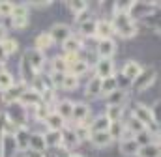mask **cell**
I'll return each mask as SVG.
<instances>
[{
    "mask_svg": "<svg viewBox=\"0 0 161 157\" xmlns=\"http://www.w3.org/2000/svg\"><path fill=\"white\" fill-rule=\"evenodd\" d=\"M152 9H154V2H131V8L127 13L131 19H141V17L150 15Z\"/></svg>",
    "mask_w": 161,
    "mask_h": 157,
    "instance_id": "obj_4",
    "label": "cell"
},
{
    "mask_svg": "<svg viewBox=\"0 0 161 157\" xmlns=\"http://www.w3.org/2000/svg\"><path fill=\"white\" fill-rule=\"evenodd\" d=\"M114 34V28H113V23L107 21V19H101L97 21V26H96V38L101 39H111V36Z\"/></svg>",
    "mask_w": 161,
    "mask_h": 157,
    "instance_id": "obj_11",
    "label": "cell"
},
{
    "mask_svg": "<svg viewBox=\"0 0 161 157\" xmlns=\"http://www.w3.org/2000/svg\"><path fill=\"white\" fill-rule=\"evenodd\" d=\"M77 86H79V78L75 77V75H71V73H66L64 82H62V88L64 90H75Z\"/></svg>",
    "mask_w": 161,
    "mask_h": 157,
    "instance_id": "obj_37",
    "label": "cell"
},
{
    "mask_svg": "<svg viewBox=\"0 0 161 157\" xmlns=\"http://www.w3.org/2000/svg\"><path fill=\"white\" fill-rule=\"evenodd\" d=\"M0 157H4V152H2V138H0Z\"/></svg>",
    "mask_w": 161,
    "mask_h": 157,
    "instance_id": "obj_48",
    "label": "cell"
},
{
    "mask_svg": "<svg viewBox=\"0 0 161 157\" xmlns=\"http://www.w3.org/2000/svg\"><path fill=\"white\" fill-rule=\"evenodd\" d=\"M118 148H120V154H124V155H139L141 144L135 138H131V140H122Z\"/></svg>",
    "mask_w": 161,
    "mask_h": 157,
    "instance_id": "obj_18",
    "label": "cell"
},
{
    "mask_svg": "<svg viewBox=\"0 0 161 157\" xmlns=\"http://www.w3.org/2000/svg\"><path fill=\"white\" fill-rule=\"evenodd\" d=\"M109 127H111V122H109V118L105 116V114H101V116H97L92 123H90V133H101V131H109Z\"/></svg>",
    "mask_w": 161,
    "mask_h": 157,
    "instance_id": "obj_21",
    "label": "cell"
},
{
    "mask_svg": "<svg viewBox=\"0 0 161 157\" xmlns=\"http://www.w3.org/2000/svg\"><path fill=\"white\" fill-rule=\"evenodd\" d=\"M0 47L4 49V52H6V54H13V52L17 51V41H15V39H11V38H6L2 43H0Z\"/></svg>",
    "mask_w": 161,
    "mask_h": 157,
    "instance_id": "obj_38",
    "label": "cell"
},
{
    "mask_svg": "<svg viewBox=\"0 0 161 157\" xmlns=\"http://www.w3.org/2000/svg\"><path fill=\"white\" fill-rule=\"evenodd\" d=\"M64 77H66V73H53V75H51V84H53V86H60V88H62Z\"/></svg>",
    "mask_w": 161,
    "mask_h": 157,
    "instance_id": "obj_43",
    "label": "cell"
},
{
    "mask_svg": "<svg viewBox=\"0 0 161 157\" xmlns=\"http://www.w3.org/2000/svg\"><path fill=\"white\" fill-rule=\"evenodd\" d=\"M125 99H127L125 90H116V92H113V94H109V95L105 97V101H107L109 107H111V105H114V107H122V105L125 103Z\"/></svg>",
    "mask_w": 161,
    "mask_h": 157,
    "instance_id": "obj_23",
    "label": "cell"
},
{
    "mask_svg": "<svg viewBox=\"0 0 161 157\" xmlns=\"http://www.w3.org/2000/svg\"><path fill=\"white\" fill-rule=\"evenodd\" d=\"M43 137H45L47 148H56L62 144V131H47Z\"/></svg>",
    "mask_w": 161,
    "mask_h": 157,
    "instance_id": "obj_26",
    "label": "cell"
},
{
    "mask_svg": "<svg viewBox=\"0 0 161 157\" xmlns=\"http://www.w3.org/2000/svg\"><path fill=\"white\" fill-rule=\"evenodd\" d=\"M6 56H8V54H6V52H4V49L0 47V62H4V60H6Z\"/></svg>",
    "mask_w": 161,
    "mask_h": 157,
    "instance_id": "obj_47",
    "label": "cell"
},
{
    "mask_svg": "<svg viewBox=\"0 0 161 157\" xmlns=\"http://www.w3.org/2000/svg\"><path fill=\"white\" fill-rule=\"evenodd\" d=\"M21 77H23V84H32V82L36 80V69L30 66L26 54H25L23 60H21Z\"/></svg>",
    "mask_w": 161,
    "mask_h": 157,
    "instance_id": "obj_10",
    "label": "cell"
},
{
    "mask_svg": "<svg viewBox=\"0 0 161 157\" xmlns=\"http://www.w3.org/2000/svg\"><path fill=\"white\" fill-rule=\"evenodd\" d=\"M58 116H62L64 120H71L73 114V103L69 99H64V101H58L56 103V111H54Z\"/></svg>",
    "mask_w": 161,
    "mask_h": 157,
    "instance_id": "obj_19",
    "label": "cell"
},
{
    "mask_svg": "<svg viewBox=\"0 0 161 157\" xmlns=\"http://www.w3.org/2000/svg\"><path fill=\"white\" fill-rule=\"evenodd\" d=\"M133 118H137L144 127H146V131H152L156 137L159 135V125L156 123V120H154V114H152V109L150 107H146V105H142V103H137L135 107H133Z\"/></svg>",
    "mask_w": 161,
    "mask_h": 157,
    "instance_id": "obj_2",
    "label": "cell"
},
{
    "mask_svg": "<svg viewBox=\"0 0 161 157\" xmlns=\"http://www.w3.org/2000/svg\"><path fill=\"white\" fill-rule=\"evenodd\" d=\"M49 34H51V38H53V43H64L66 39L71 36V30H69L68 24H64V23H56V24L49 30Z\"/></svg>",
    "mask_w": 161,
    "mask_h": 157,
    "instance_id": "obj_7",
    "label": "cell"
},
{
    "mask_svg": "<svg viewBox=\"0 0 161 157\" xmlns=\"http://www.w3.org/2000/svg\"><path fill=\"white\" fill-rule=\"evenodd\" d=\"M11 86H13V77H11V73L0 71V90L6 92V90H9Z\"/></svg>",
    "mask_w": 161,
    "mask_h": 157,
    "instance_id": "obj_35",
    "label": "cell"
},
{
    "mask_svg": "<svg viewBox=\"0 0 161 157\" xmlns=\"http://www.w3.org/2000/svg\"><path fill=\"white\" fill-rule=\"evenodd\" d=\"M124 129H125V123H122V122H113L111 123V127H109V133H111V137H113V140H120L122 133H124Z\"/></svg>",
    "mask_w": 161,
    "mask_h": 157,
    "instance_id": "obj_34",
    "label": "cell"
},
{
    "mask_svg": "<svg viewBox=\"0 0 161 157\" xmlns=\"http://www.w3.org/2000/svg\"><path fill=\"white\" fill-rule=\"evenodd\" d=\"M90 114V107L84 105V103H77L73 105V114H71V120H75L77 123H84V120Z\"/></svg>",
    "mask_w": 161,
    "mask_h": 157,
    "instance_id": "obj_20",
    "label": "cell"
},
{
    "mask_svg": "<svg viewBox=\"0 0 161 157\" xmlns=\"http://www.w3.org/2000/svg\"><path fill=\"white\" fill-rule=\"evenodd\" d=\"M25 157H45V155L40 154V152H32V150H30V152H26V154H25Z\"/></svg>",
    "mask_w": 161,
    "mask_h": 157,
    "instance_id": "obj_45",
    "label": "cell"
},
{
    "mask_svg": "<svg viewBox=\"0 0 161 157\" xmlns=\"http://www.w3.org/2000/svg\"><path fill=\"white\" fill-rule=\"evenodd\" d=\"M96 77H99L101 80L114 77V64H113V60H97V64H96Z\"/></svg>",
    "mask_w": 161,
    "mask_h": 157,
    "instance_id": "obj_8",
    "label": "cell"
},
{
    "mask_svg": "<svg viewBox=\"0 0 161 157\" xmlns=\"http://www.w3.org/2000/svg\"><path fill=\"white\" fill-rule=\"evenodd\" d=\"M99 94H101V78L99 77L90 78V82L86 84V95L88 97H96Z\"/></svg>",
    "mask_w": 161,
    "mask_h": 157,
    "instance_id": "obj_29",
    "label": "cell"
},
{
    "mask_svg": "<svg viewBox=\"0 0 161 157\" xmlns=\"http://www.w3.org/2000/svg\"><path fill=\"white\" fill-rule=\"evenodd\" d=\"M26 58H28L30 66L36 69V73L40 71L41 68H43V64H45V52H41V51H38V49L28 51V52H26Z\"/></svg>",
    "mask_w": 161,
    "mask_h": 157,
    "instance_id": "obj_15",
    "label": "cell"
},
{
    "mask_svg": "<svg viewBox=\"0 0 161 157\" xmlns=\"http://www.w3.org/2000/svg\"><path fill=\"white\" fill-rule=\"evenodd\" d=\"M116 90H118V78L116 77H109L101 80V95L103 97H107L109 94H113Z\"/></svg>",
    "mask_w": 161,
    "mask_h": 157,
    "instance_id": "obj_25",
    "label": "cell"
},
{
    "mask_svg": "<svg viewBox=\"0 0 161 157\" xmlns=\"http://www.w3.org/2000/svg\"><path fill=\"white\" fill-rule=\"evenodd\" d=\"M26 92V84H13L9 90H6V92H2V101L4 103H8V105H11V103H19L21 101V97H23V94Z\"/></svg>",
    "mask_w": 161,
    "mask_h": 157,
    "instance_id": "obj_5",
    "label": "cell"
},
{
    "mask_svg": "<svg viewBox=\"0 0 161 157\" xmlns=\"http://www.w3.org/2000/svg\"><path fill=\"white\" fill-rule=\"evenodd\" d=\"M11 17H28V8H26L25 4L15 6V8H13V13H11ZM11 17H9V19H11Z\"/></svg>",
    "mask_w": 161,
    "mask_h": 157,
    "instance_id": "obj_40",
    "label": "cell"
},
{
    "mask_svg": "<svg viewBox=\"0 0 161 157\" xmlns=\"http://www.w3.org/2000/svg\"><path fill=\"white\" fill-rule=\"evenodd\" d=\"M90 142L96 148H107L113 142V137L109 131H101V133H90Z\"/></svg>",
    "mask_w": 161,
    "mask_h": 157,
    "instance_id": "obj_13",
    "label": "cell"
},
{
    "mask_svg": "<svg viewBox=\"0 0 161 157\" xmlns=\"http://www.w3.org/2000/svg\"><path fill=\"white\" fill-rule=\"evenodd\" d=\"M13 8H15V4H11V2H8V0L0 2V17H11Z\"/></svg>",
    "mask_w": 161,
    "mask_h": 157,
    "instance_id": "obj_39",
    "label": "cell"
},
{
    "mask_svg": "<svg viewBox=\"0 0 161 157\" xmlns=\"http://www.w3.org/2000/svg\"><path fill=\"white\" fill-rule=\"evenodd\" d=\"M45 123H47L49 131H62V129L66 127V120H64L62 116H58L54 111L45 118Z\"/></svg>",
    "mask_w": 161,
    "mask_h": 157,
    "instance_id": "obj_17",
    "label": "cell"
},
{
    "mask_svg": "<svg viewBox=\"0 0 161 157\" xmlns=\"http://www.w3.org/2000/svg\"><path fill=\"white\" fill-rule=\"evenodd\" d=\"M122 114H124V109H122V107H114V105L107 107V112H105V116L109 118L111 123H113V122H120Z\"/></svg>",
    "mask_w": 161,
    "mask_h": 157,
    "instance_id": "obj_33",
    "label": "cell"
},
{
    "mask_svg": "<svg viewBox=\"0 0 161 157\" xmlns=\"http://www.w3.org/2000/svg\"><path fill=\"white\" fill-rule=\"evenodd\" d=\"M32 152H40L43 154L45 152V148H47V144H45V137L41 135V133H34V135H30V146H28Z\"/></svg>",
    "mask_w": 161,
    "mask_h": 157,
    "instance_id": "obj_24",
    "label": "cell"
},
{
    "mask_svg": "<svg viewBox=\"0 0 161 157\" xmlns=\"http://www.w3.org/2000/svg\"><path fill=\"white\" fill-rule=\"evenodd\" d=\"M114 34H118L120 38H133L137 34V26L135 21L129 17V13H122V11H114V17L111 19Z\"/></svg>",
    "mask_w": 161,
    "mask_h": 157,
    "instance_id": "obj_1",
    "label": "cell"
},
{
    "mask_svg": "<svg viewBox=\"0 0 161 157\" xmlns=\"http://www.w3.org/2000/svg\"><path fill=\"white\" fill-rule=\"evenodd\" d=\"M68 157H82V155H79V154H69Z\"/></svg>",
    "mask_w": 161,
    "mask_h": 157,
    "instance_id": "obj_49",
    "label": "cell"
},
{
    "mask_svg": "<svg viewBox=\"0 0 161 157\" xmlns=\"http://www.w3.org/2000/svg\"><path fill=\"white\" fill-rule=\"evenodd\" d=\"M11 24H13V28H26V24H28V17H11Z\"/></svg>",
    "mask_w": 161,
    "mask_h": 157,
    "instance_id": "obj_41",
    "label": "cell"
},
{
    "mask_svg": "<svg viewBox=\"0 0 161 157\" xmlns=\"http://www.w3.org/2000/svg\"><path fill=\"white\" fill-rule=\"evenodd\" d=\"M62 47H64V52L66 54H79V51L82 49V41H80L79 36H73L71 34L69 38L62 43Z\"/></svg>",
    "mask_w": 161,
    "mask_h": 157,
    "instance_id": "obj_14",
    "label": "cell"
},
{
    "mask_svg": "<svg viewBox=\"0 0 161 157\" xmlns=\"http://www.w3.org/2000/svg\"><path fill=\"white\" fill-rule=\"evenodd\" d=\"M15 144L21 152H26L30 146V133L26 131V127H19V131L15 133Z\"/></svg>",
    "mask_w": 161,
    "mask_h": 157,
    "instance_id": "obj_16",
    "label": "cell"
},
{
    "mask_svg": "<svg viewBox=\"0 0 161 157\" xmlns=\"http://www.w3.org/2000/svg\"><path fill=\"white\" fill-rule=\"evenodd\" d=\"M152 109V114H154V120H156V123L161 125V101H158L154 107H150Z\"/></svg>",
    "mask_w": 161,
    "mask_h": 157,
    "instance_id": "obj_42",
    "label": "cell"
},
{
    "mask_svg": "<svg viewBox=\"0 0 161 157\" xmlns=\"http://www.w3.org/2000/svg\"><path fill=\"white\" fill-rule=\"evenodd\" d=\"M0 71H4V69H2V62H0Z\"/></svg>",
    "mask_w": 161,
    "mask_h": 157,
    "instance_id": "obj_50",
    "label": "cell"
},
{
    "mask_svg": "<svg viewBox=\"0 0 161 157\" xmlns=\"http://www.w3.org/2000/svg\"><path fill=\"white\" fill-rule=\"evenodd\" d=\"M77 144H79V138H77L75 131L71 127H64L62 129V144L60 146L66 148V150H73Z\"/></svg>",
    "mask_w": 161,
    "mask_h": 157,
    "instance_id": "obj_12",
    "label": "cell"
},
{
    "mask_svg": "<svg viewBox=\"0 0 161 157\" xmlns=\"http://www.w3.org/2000/svg\"><path fill=\"white\" fill-rule=\"evenodd\" d=\"M30 4H32V6H36V8H47V6H51L53 2H51V0H45V2L40 0V2H30Z\"/></svg>",
    "mask_w": 161,
    "mask_h": 157,
    "instance_id": "obj_44",
    "label": "cell"
},
{
    "mask_svg": "<svg viewBox=\"0 0 161 157\" xmlns=\"http://www.w3.org/2000/svg\"><path fill=\"white\" fill-rule=\"evenodd\" d=\"M96 26H97V21H94V19H88V21L80 23V26H79L80 36H84V38L96 36Z\"/></svg>",
    "mask_w": 161,
    "mask_h": 157,
    "instance_id": "obj_27",
    "label": "cell"
},
{
    "mask_svg": "<svg viewBox=\"0 0 161 157\" xmlns=\"http://www.w3.org/2000/svg\"><path fill=\"white\" fill-rule=\"evenodd\" d=\"M154 78H156V69H152V68H150V69H142L141 75L131 82V86H133L135 92H144V90L154 82Z\"/></svg>",
    "mask_w": 161,
    "mask_h": 157,
    "instance_id": "obj_3",
    "label": "cell"
},
{
    "mask_svg": "<svg viewBox=\"0 0 161 157\" xmlns=\"http://www.w3.org/2000/svg\"><path fill=\"white\" fill-rule=\"evenodd\" d=\"M51 45H53V38H51L49 32H41V34H38V38H36V49H38V51L45 52Z\"/></svg>",
    "mask_w": 161,
    "mask_h": 157,
    "instance_id": "obj_28",
    "label": "cell"
},
{
    "mask_svg": "<svg viewBox=\"0 0 161 157\" xmlns=\"http://www.w3.org/2000/svg\"><path fill=\"white\" fill-rule=\"evenodd\" d=\"M68 6H69V9L75 13V15H80V13H84L86 9H88V2H84V0H75V2H68Z\"/></svg>",
    "mask_w": 161,
    "mask_h": 157,
    "instance_id": "obj_36",
    "label": "cell"
},
{
    "mask_svg": "<svg viewBox=\"0 0 161 157\" xmlns=\"http://www.w3.org/2000/svg\"><path fill=\"white\" fill-rule=\"evenodd\" d=\"M88 71V64L84 62V60H77L75 64H71L69 66V69H68V73H71V75H75V77L79 78L80 75H84Z\"/></svg>",
    "mask_w": 161,
    "mask_h": 157,
    "instance_id": "obj_30",
    "label": "cell"
},
{
    "mask_svg": "<svg viewBox=\"0 0 161 157\" xmlns=\"http://www.w3.org/2000/svg\"><path fill=\"white\" fill-rule=\"evenodd\" d=\"M139 157H161V144L150 142V144H146V146H141Z\"/></svg>",
    "mask_w": 161,
    "mask_h": 157,
    "instance_id": "obj_22",
    "label": "cell"
},
{
    "mask_svg": "<svg viewBox=\"0 0 161 157\" xmlns=\"http://www.w3.org/2000/svg\"><path fill=\"white\" fill-rule=\"evenodd\" d=\"M114 52H116V43H114L113 38L101 39L97 43V56H99V60H111L114 56Z\"/></svg>",
    "mask_w": 161,
    "mask_h": 157,
    "instance_id": "obj_6",
    "label": "cell"
},
{
    "mask_svg": "<svg viewBox=\"0 0 161 157\" xmlns=\"http://www.w3.org/2000/svg\"><path fill=\"white\" fill-rule=\"evenodd\" d=\"M68 69H69V66L64 60V56L53 58V73H68Z\"/></svg>",
    "mask_w": 161,
    "mask_h": 157,
    "instance_id": "obj_31",
    "label": "cell"
},
{
    "mask_svg": "<svg viewBox=\"0 0 161 157\" xmlns=\"http://www.w3.org/2000/svg\"><path fill=\"white\" fill-rule=\"evenodd\" d=\"M125 127H127V129H129V131H131V133H133L135 137H137V135H141L142 131H146V127H144V125H142V123H141V122H139L137 118H133V116L127 120Z\"/></svg>",
    "mask_w": 161,
    "mask_h": 157,
    "instance_id": "obj_32",
    "label": "cell"
},
{
    "mask_svg": "<svg viewBox=\"0 0 161 157\" xmlns=\"http://www.w3.org/2000/svg\"><path fill=\"white\" fill-rule=\"evenodd\" d=\"M4 39H6V28H4V26L0 24V43H2Z\"/></svg>",
    "mask_w": 161,
    "mask_h": 157,
    "instance_id": "obj_46",
    "label": "cell"
},
{
    "mask_svg": "<svg viewBox=\"0 0 161 157\" xmlns=\"http://www.w3.org/2000/svg\"><path fill=\"white\" fill-rule=\"evenodd\" d=\"M141 71H142V66L139 62H135V60H129V62H125V66L122 69V77H125L129 82H133L141 75Z\"/></svg>",
    "mask_w": 161,
    "mask_h": 157,
    "instance_id": "obj_9",
    "label": "cell"
}]
</instances>
